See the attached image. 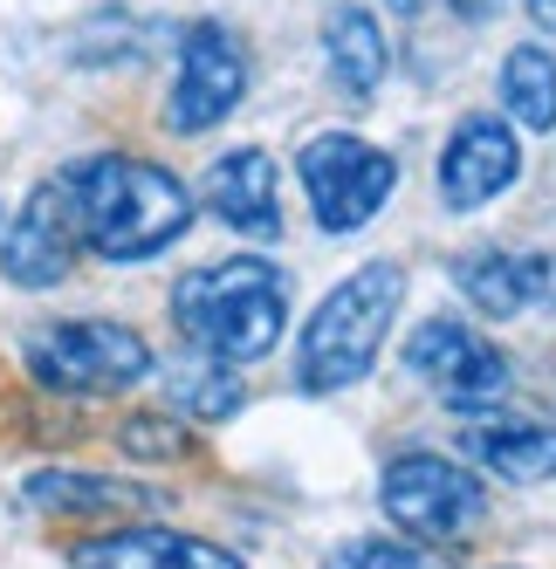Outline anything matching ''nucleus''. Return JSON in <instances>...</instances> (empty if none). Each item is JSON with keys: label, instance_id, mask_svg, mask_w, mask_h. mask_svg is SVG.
Here are the masks:
<instances>
[{"label": "nucleus", "instance_id": "1", "mask_svg": "<svg viewBox=\"0 0 556 569\" xmlns=\"http://www.w3.org/2000/svg\"><path fill=\"white\" fill-rule=\"evenodd\" d=\"M62 186L76 199V220H83V254L110 268H138L166 254L192 227V186L138 151H90L62 166Z\"/></svg>", "mask_w": 556, "mask_h": 569}, {"label": "nucleus", "instance_id": "2", "mask_svg": "<svg viewBox=\"0 0 556 569\" xmlns=\"http://www.w3.org/2000/svg\"><path fill=\"white\" fill-rule=\"evenodd\" d=\"M166 302H172V330L186 337V350L234 363V371L261 363L289 330V274L282 261H261V254L186 268Z\"/></svg>", "mask_w": 556, "mask_h": 569}, {"label": "nucleus", "instance_id": "3", "mask_svg": "<svg viewBox=\"0 0 556 569\" xmlns=\"http://www.w3.org/2000/svg\"><path fill=\"white\" fill-rule=\"evenodd\" d=\"M399 309H406V268L399 261L350 268L337 289L309 309L302 337H296V391L337 398L350 385H365L385 337H391V322H399Z\"/></svg>", "mask_w": 556, "mask_h": 569}, {"label": "nucleus", "instance_id": "4", "mask_svg": "<svg viewBox=\"0 0 556 569\" xmlns=\"http://www.w3.org/2000/svg\"><path fill=\"white\" fill-rule=\"evenodd\" d=\"M21 371L34 391L62 405H103L138 391L158 371V350L145 330L117 316H49L21 337Z\"/></svg>", "mask_w": 556, "mask_h": 569}, {"label": "nucleus", "instance_id": "5", "mask_svg": "<svg viewBox=\"0 0 556 569\" xmlns=\"http://www.w3.org/2000/svg\"><path fill=\"white\" fill-rule=\"evenodd\" d=\"M378 508H385V521L399 528L406 542H419V549H454V542H467L474 528H481V515H488V487L474 480V467L467 460H454V453H391L385 460V473H378Z\"/></svg>", "mask_w": 556, "mask_h": 569}, {"label": "nucleus", "instance_id": "6", "mask_svg": "<svg viewBox=\"0 0 556 569\" xmlns=\"http://www.w3.org/2000/svg\"><path fill=\"white\" fill-rule=\"evenodd\" d=\"M406 371L454 412H495V405L515 391V363L495 337H481L460 316H426L406 337Z\"/></svg>", "mask_w": 556, "mask_h": 569}, {"label": "nucleus", "instance_id": "7", "mask_svg": "<svg viewBox=\"0 0 556 569\" xmlns=\"http://www.w3.org/2000/svg\"><path fill=\"white\" fill-rule=\"evenodd\" d=\"M296 179L309 192V213L324 233H357L365 220H378V207L399 186V166L391 151L365 144L357 131H316L296 151Z\"/></svg>", "mask_w": 556, "mask_h": 569}, {"label": "nucleus", "instance_id": "8", "mask_svg": "<svg viewBox=\"0 0 556 569\" xmlns=\"http://www.w3.org/2000/svg\"><path fill=\"white\" fill-rule=\"evenodd\" d=\"M248 83H255V62H248L241 34L227 21H192L179 34V69H172V90H166V131L200 138V131L227 124L248 103Z\"/></svg>", "mask_w": 556, "mask_h": 569}, {"label": "nucleus", "instance_id": "9", "mask_svg": "<svg viewBox=\"0 0 556 569\" xmlns=\"http://www.w3.org/2000/svg\"><path fill=\"white\" fill-rule=\"evenodd\" d=\"M14 501L42 521H62V528H117V521H151L166 515V487L151 480H131V473H103V467H69V460H49V467H28L14 480Z\"/></svg>", "mask_w": 556, "mask_h": 569}, {"label": "nucleus", "instance_id": "10", "mask_svg": "<svg viewBox=\"0 0 556 569\" xmlns=\"http://www.w3.org/2000/svg\"><path fill=\"white\" fill-rule=\"evenodd\" d=\"M76 261H83V220H76L62 172H49L14 207L8 233H0V281H14V289H62Z\"/></svg>", "mask_w": 556, "mask_h": 569}, {"label": "nucleus", "instance_id": "11", "mask_svg": "<svg viewBox=\"0 0 556 569\" xmlns=\"http://www.w3.org/2000/svg\"><path fill=\"white\" fill-rule=\"evenodd\" d=\"M69 569H248V556L220 542V536H200V528H179L166 515L151 521H117V528H90L62 549Z\"/></svg>", "mask_w": 556, "mask_h": 569}, {"label": "nucleus", "instance_id": "12", "mask_svg": "<svg viewBox=\"0 0 556 569\" xmlns=\"http://www.w3.org/2000/svg\"><path fill=\"white\" fill-rule=\"evenodd\" d=\"M515 172H523V144H515V131L502 124V117H460L447 151H440V199L454 213H474L488 207L495 192L515 186Z\"/></svg>", "mask_w": 556, "mask_h": 569}, {"label": "nucleus", "instance_id": "13", "mask_svg": "<svg viewBox=\"0 0 556 569\" xmlns=\"http://www.w3.org/2000/svg\"><path fill=\"white\" fill-rule=\"evenodd\" d=\"M454 289L474 302V316H495V322L556 316V254H508V248L460 254Z\"/></svg>", "mask_w": 556, "mask_h": 569}, {"label": "nucleus", "instance_id": "14", "mask_svg": "<svg viewBox=\"0 0 556 569\" xmlns=\"http://www.w3.org/2000/svg\"><path fill=\"white\" fill-rule=\"evenodd\" d=\"M200 199L207 213L248 240H275L282 233V179H275V158L261 144H241V151H220L207 179H200Z\"/></svg>", "mask_w": 556, "mask_h": 569}, {"label": "nucleus", "instance_id": "15", "mask_svg": "<svg viewBox=\"0 0 556 569\" xmlns=\"http://www.w3.org/2000/svg\"><path fill=\"white\" fill-rule=\"evenodd\" d=\"M460 453H467L474 473H495L508 487H549L556 480V426L549 419L474 412L460 426Z\"/></svg>", "mask_w": 556, "mask_h": 569}, {"label": "nucleus", "instance_id": "16", "mask_svg": "<svg viewBox=\"0 0 556 569\" xmlns=\"http://www.w3.org/2000/svg\"><path fill=\"white\" fill-rule=\"evenodd\" d=\"M324 62H330V83L350 103H371L378 83H385V69H391V42H385V28L365 8H330V21H324Z\"/></svg>", "mask_w": 556, "mask_h": 569}, {"label": "nucleus", "instance_id": "17", "mask_svg": "<svg viewBox=\"0 0 556 569\" xmlns=\"http://www.w3.org/2000/svg\"><path fill=\"white\" fill-rule=\"evenodd\" d=\"M241 405H248V378L234 371V363L186 357V363H172V371H166V412H179L192 432L227 426Z\"/></svg>", "mask_w": 556, "mask_h": 569}, {"label": "nucleus", "instance_id": "18", "mask_svg": "<svg viewBox=\"0 0 556 569\" xmlns=\"http://www.w3.org/2000/svg\"><path fill=\"white\" fill-rule=\"evenodd\" d=\"M117 453H125L131 467H186L192 453H200V432H192L179 412H166V405H145V412H125L110 426Z\"/></svg>", "mask_w": 556, "mask_h": 569}, {"label": "nucleus", "instance_id": "19", "mask_svg": "<svg viewBox=\"0 0 556 569\" xmlns=\"http://www.w3.org/2000/svg\"><path fill=\"white\" fill-rule=\"evenodd\" d=\"M502 110L523 131H556V56L549 49H536V42L508 49V62H502Z\"/></svg>", "mask_w": 556, "mask_h": 569}, {"label": "nucleus", "instance_id": "20", "mask_svg": "<svg viewBox=\"0 0 556 569\" xmlns=\"http://www.w3.org/2000/svg\"><path fill=\"white\" fill-rule=\"evenodd\" d=\"M316 569H440V556L419 549V542H406V536H350V542H337Z\"/></svg>", "mask_w": 556, "mask_h": 569}, {"label": "nucleus", "instance_id": "21", "mask_svg": "<svg viewBox=\"0 0 556 569\" xmlns=\"http://www.w3.org/2000/svg\"><path fill=\"white\" fill-rule=\"evenodd\" d=\"M495 8H502V0H454V14H460V21H488Z\"/></svg>", "mask_w": 556, "mask_h": 569}, {"label": "nucleus", "instance_id": "22", "mask_svg": "<svg viewBox=\"0 0 556 569\" xmlns=\"http://www.w3.org/2000/svg\"><path fill=\"white\" fill-rule=\"evenodd\" d=\"M529 21H536L543 34H556V0H529Z\"/></svg>", "mask_w": 556, "mask_h": 569}, {"label": "nucleus", "instance_id": "23", "mask_svg": "<svg viewBox=\"0 0 556 569\" xmlns=\"http://www.w3.org/2000/svg\"><path fill=\"white\" fill-rule=\"evenodd\" d=\"M385 8H391V14H419V8H426V0H385Z\"/></svg>", "mask_w": 556, "mask_h": 569}, {"label": "nucleus", "instance_id": "24", "mask_svg": "<svg viewBox=\"0 0 556 569\" xmlns=\"http://www.w3.org/2000/svg\"><path fill=\"white\" fill-rule=\"evenodd\" d=\"M495 569H515V562H495Z\"/></svg>", "mask_w": 556, "mask_h": 569}]
</instances>
